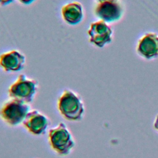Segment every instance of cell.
Wrapping results in <instances>:
<instances>
[{
    "mask_svg": "<svg viewBox=\"0 0 158 158\" xmlns=\"http://www.w3.org/2000/svg\"><path fill=\"white\" fill-rule=\"evenodd\" d=\"M60 115L69 121H80L84 115L85 106L81 98L75 92L66 89L59 97L57 102Z\"/></svg>",
    "mask_w": 158,
    "mask_h": 158,
    "instance_id": "6da1fadb",
    "label": "cell"
},
{
    "mask_svg": "<svg viewBox=\"0 0 158 158\" xmlns=\"http://www.w3.org/2000/svg\"><path fill=\"white\" fill-rule=\"evenodd\" d=\"M48 139L51 148L60 156L69 155L75 146L71 132L63 122L49 130Z\"/></svg>",
    "mask_w": 158,
    "mask_h": 158,
    "instance_id": "7a4b0ae2",
    "label": "cell"
},
{
    "mask_svg": "<svg viewBox=\"0 0 158 158\" xmlns=\"http://www.w3.org/2000/svg\"><path fill=\"white\" fill-rule=\"evenodd\" d=\"M30 111L28 103L12 98L1 107L0 116L7 124L15 127L23 123Z\"/></svg>",
    "mask_w": 158,
    "mask_h": 158,
    "instance_id": "3957f363",
    "label": "cell"
},
{
    "mask_svg": "<svg viewBox=\"0 0 158 158\" xmlns=\"http://www.w3.org/2000/svg\"><path fill=\"white\" fill-rule=\"evenodd\" d=\"M38 83L33 79L22 74L9 88V95L12 99L22 101L27 103L31 102L36 95Z\"/></svg>",
    "mask_w": 158,
    "mask_h": 158,
    "instance_id": "277c9868",
    "label": "cell"
},
{
    "mask_svg": "<svg viewBox=\"0 0 158 158\" xmlns=\"http://www.w3.org/2000/svg\"><path fill=\"white\" fill-rule=\"evenodd\" d=\"M89 41L99 48H102L112 41V31L110 27L102 20L91 23L88 31Z\"/></svg>",
    "mask_w": 158,
    "mask_h": 158,
    "instance_id": "5b68a950",
    "label": "cell"
},
{
    "mask_svg": "<svg viewBox=\"0 0 158 158\" xmlns=\"http://www.w3.org/2000/svg\"><path fill=\"white\" fill-rule=\"evenodd\" d=\"M50 123L49 118L37 110H31L23 123L26 129L35 135H44Z\"/></svg>",
    "mask_w": 158,
    "mask_h": 158,
    "instance_id": "8992f818",
    "label": "cell"
},
{
    "mask_svg": "<svg viewBox=\"0 0 158 158\" xmlns=\"http://www.w3.org/2000/svg\"><path fill=\"white\" fill-rule=\"evenodd\" d=\"M94 13L96 15L104 22H114L118 20L122 14L123 9L117 1L99 2L96 6Z\"/></svg>",
    "mask_w": 158,
    "mask_h": 158,
    "instance_id": "52a82bcc",
    "label": "cell"
},
{
    "mask_svg": "<svg viewBox=\"0 0 158 158\" xmlns=\"http://www.w3.org/2000/svg\"><path fill=\"white\" fill-rule=\"evenodd\" d=\"M137 53L142 57L151 60L158 57V35L153 32L144 34L139 40Z\"/></svg>",
    "mask_w": 158,
    "mask_h": 158,
    "instance_id": "ba28073f",
    "label": "cell"
},
{
    "mask_svg": "<svg viewBox=\"0 0 158 158\" xmlns=\"http://www.w3.org/2000/svg\"><path fill=\"white\" fill-rule=\"evenodd\" d=\"M25 63V57L17 50L4 52L0 56V66L6 72L21 70Z\"/></svg>",
    "mask_w": 158,
    "mask_h": 158,
    "instance_id": "9c48e42d",
    "label": "cell"
},
{
    "mask_svg": "<svg viewBox=\"0 0 158 158\" xmlns=\"http://www.w3.org/2000/svg\"><path fill=\"white\" fill-rule=\"evenodd\" d=\"M61 14L65 22L69 25H75L80 23L83 19V7L78 2H70L62 7Z\"/></svg>",
    "mask_w": 158,
    "mask_h": 158,
    "instance_id": "30bf717a",
    "label": "cell"
},
{
    "mask_svg": "<svg viewBox=\"0 0 158 158\" xmlns=\"http://www.w3.org/2000/svg\"><path fill=\"white\" fill-rule=\"evenodd\" d=\"M14 0H0V6H5L10 4Z\"/></svg>",
    "mask_w": 158,
    "mask_h": 158,
    "instance_id": "8fae6325",
    "label": "cell"
},
{
    "mask_svg": "<svg viewBox=\"0 0 158 158\" xmlns=\"http://www.w3.org/2000/svg\"><path fill=\"white\" fill-rule=\"evenodd\" d=\"M19 2H20L21 3L25 4V5H28L31 4L32 2H33L35 0H18Z\"/></svg>",
    "mask_w": 158,
    "mask_h": 158,
    "instance_id": "7c38bea8",
    "label": "cell"
},
{
    "mask_svg": "<svg viewBox=\"0 0 158 158\" xmlns=\"http://www.w3.org/2000/svg\"><path fill=\"white\" fill-rule=\"evenodd\" d=\"M154 127L156 130H158V115L156 117V119L154 123Z\"/></svg>",
    "mask_w": 158,
    "mask_h": 158,
    "instance_id": "4fadbf2b",
    "label": "cell"
},
{
    "mask_svg": "<svg viewBox=\"0 0 158 158\" xmlns=\"http://www.w3.org/2000/svg\"><path fill=\"white\" fill-rule=\"evenodd\" d=\"M99 2H106V1H113L115 0H97Z\"/></svg>",
    "mask_w": 158,
    "mask_h": 158,
    "instance_id": "5bb4252c",
    "label": "cell"
}]
</instances>
